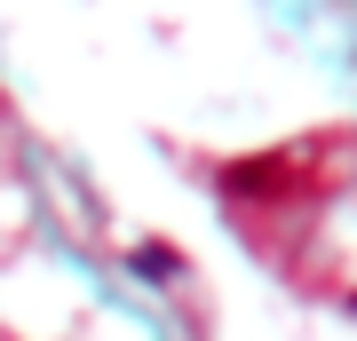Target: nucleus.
I'll return each instance as SVG.
<instances>
[{"label": "nucleus", "instance_id": "obj_1", "mask_svg": "<svg viewBox=\"0 0 357 341\" xmlns=\"http://www.w3.org/2000/svg\"><path fill=\"white\" fill-rule=\"evenodd\" d=\"M135 278H183V254L175 246H135Z\"/></svg>", "mask_w": 357, "mask_h": 341}]
</instances>
